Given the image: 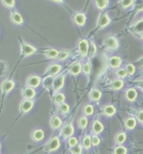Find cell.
Returning a JSON list of instances; mask_svg holds the SVG:
<instances>
[{
    "label": "cell",
    "mask_w": 143,
    "mask_h": 154,
    "mask_svg": "<svg viewBox=\"0 0 143 154\" xmlns=\"http://www.w3.org/2000/svg\"><path fill=\"white\" fill-rule=\"evenodd\" d=\"M59 146H60V140H59L58 137H53L48 142V144L45 147V150L47 152H53V151L58 149Z\"/></svg>",
    "instance_id": "1"
},
{
    "label": "cell",
    "mask_w": 143,
    "mask_h": 154,
    "mask_svg": "<svg viewBox=\"0 0 143 154\" xmlns=\"http://www.w3.org/2000/svg\"><path fill=\"white\" fill-rule=\"evenodd\" d=\"M104 44L106 46V48H109V49H116L119 47V42H118V40H117L115 37L114 36H109V37H107L104 41Z\"/></svg>",
    "instance_id": "2"
},
{
    "label": "cell",
    "mask_w": 143,
    "mask_h": 154,
    "mask_svg": "<svg viewBox=\"0 0 143 154\" xmlns=\"http://www.w3.org/2000/svg\"><path fill=\"white\" fill-rule=\"evenodd\" d=\"M64 81H65V77H64L63 75H58L57 77H56L54 79L53 85H52L54 91H57L58 90H60L63 86V85H64Z\"/></svg>",
    "instance_id": "3"
},
{
    "label": "cell",
    "mask_w": 143,
    "mask_h": 154,
    "mask_svg": "<svg viewBox=\"0 0 143 154\" xmlns=\"http://www.w3.org/2000/svg\"><path fill=\"white\" fill-rule=\"evenodd\" d=\"M89 42L86 40H81L78 42V49L80 52V54L82 55V57H86L88 55L89 53Z\"/></svg>",
    "instance_id": "4"
},
{
    "label": "cell",
    "mask_w": 143,
    "mask_h": 154,
    "mask_svg": "<svg viewBox=\"0 0 143 154\" xmlns=\"http://www.w3.org/2000/svg\"><path fill=\"white\" fill-rule=\"evenodd\" d=\"M21 50H22V54L24 56L33 54L36 51V49L34 47L29 45V44H26V43H24V42L21 43Z\"/></svg>",
    "instance_id": "5"
},
{
    "label": "cell",
    "mask_w": 143,
    "mask_h": 154,
    "mask_svg": "<svg viewBox=\"0 0 143 154\" xmlns=\"http://www.w3.org/2000/svg\"><path fill=\"white\" fill-rule=\"evenodd\" d=\"M40 78L39 76H36V75H33V76L29 77L27 79L26 84L27 86L29 87H31V88H34V87H37V86L40 85Z\"/></svg>",
    "instance_id": "6"
},
{
    "label": "cell",
    "mask_w": 143,
    "mask_h": 154,
    "mask_svg": "<svg viewBox=\"0 0 143 154\" xmlns=\"http://www.w3.org/2000/svg\"><path fill=\"white\" fill-rule=\"evenodd\" d=\"M33 105H34V103L31 100L25 99L21 103L19 109H20V111H22L23 113H27L33 108Z\"/></svg>",
    "instance_id": "7"
},
{
    "label": "cell",
    "mask_w": 143,
    "mask_h": 154,
    "mask_svg": "<svg viewBox=\"0 0 143 154\" xmlns=\"http://www.w3.org/2000/svg\"><path fill=\"white\" fill-rule=\"evenodd\" d=\"M109 22H110V19L109 18L107 14H100V16H99V18L98 20V25L99 27H105L106 26H108L109 24Z\"/></svg>",
    "instance_id": "8"
},
{
    "label": "cell",
    "mask_w": 143,
    "mask_h": 154,
    "mask_svg": "<svg viewBox=\"0 0 143 154\" xmlns=\"http://www.w3.org/2000/svg\"><path fill=\"white\" fill-rule=\"evenodd\" d=\"M63 136L64 138H70L72 136V134L74 133V128L73 126L71 124H69V125H67L66 126L63 127Z\"/></svg>",
    "instance_id": "9"
},
{
    "label": "cell",
    "mask_w": 143,
    "mask_h": 154,
    "mask_svg": "<svg viewBox=\"0 0 143 154\" xmlns=\"http://www.w3.org/2000/svg\"><path fill=\"white\" fill-rule=\"evenodd\" d=\"M61 69H62V66L59 65V64H51L49 68H48V69H47L46 74H47L49 76L56 75H57V74L60 72Z\"/></svg>",
    "instance_id": "10"
},
{
    "label": "cell",
    "mask_w": 143,
    "mask_h": 154,
    "mask_svg": "<svg viewBox=\"0 0 143 154\" xmlns=\"http://www.w3.org/2000/svg\"><path fill=\"white\" fill-rule=\"evenodd\" d=\"M122 60L120 57H117V56H114L110 58V59L109 60V66L113 69H116L118 67H120L121 64Z\"/></svg>",
    "instance_id": "11"
},
{
    "label": "cell",
    "mask_w": 143,
    "mask_h": 154,
    "mask_svg": "<svg viewBox=\"0 0 143 154\" xmlns=\"http://www.w3.org/2000/svg\"><path fill=\"white\" fill-rule=\"evenodd\" d=\"M23 96L25 99L31 100L36 96V91L31 87H27L23 90Z\"/></svg>",
    "instance_id": "12"
},
{
    "label": "cell",
    "mask_w": 143,
    "mask_h": 154,
    "mask_svg": "<svg viewBox=\"0 0 143 154\" xmlns=\"http://www.w3.org/2000/svg\"><path fill=\"white\" fill-rule=\"evenodd\" d=\"M14 86V83L12 81H6V82H3L1 88L4 93H7L9 91H11Z\"/></svg>",
    "instance_id": "13"
},
{
    "label": "cell",
    "mask_w": 143,
    "mask_h": 154,
    "mask_svg": "<svg viewBox=\"0 0 143 154\" xmlns=\"http://www.w3.org/2000/svg\"><path fill=\"white\" fill-rule=\"evenodd\" d=\"M74 20H75V23H76L77 26H83L86 22V16H85L84 14L83 13H78L75 16H74Z\"/></svg>",
    "instance_id": "14"
},
{
    "label": "cell",
    "mask_w": 143,
    "mask_h": 154,
    "mask_svg": "<svg viewBox=\"0 0 143 154\" xmlns=\"http://www.w3.org/2000/svg\"><path fill=\"white\" fill-rule=\"evenodd\" d=\"M44 136H45V134H44V131L42 130H36L33 132L32 138L36 141H40L44 138Z\"/></svg>",
    "instance_id": "15"
},
{
    "label": "cell",
    "mask_w": 143,
    "mask_h": 154,
    "mask_svg": "<svg viewBox=\"0 0 143 154\" xmlns=\"http://www.w3.org/2000/svg\"><path fill=\"white\" fill-rule=\"evenodd\" d=\"M104 130V125H102V123H100L98 120L94 121L93 124V131L95 134H99L103 131Z\"/></svg>",
    "instance_id": "16"
},
{
    "label": "cell",
    "mask_w": 143,
    "mask_h": 154,
    "mask_svg": "<svg viewBox=\"0 0 143 154\" xmlns=\"http://www.w3.org/2000/svg\"><path fill=\"white\" fill-rule=\"evenodd\" d=\"M81 69H82V66L80 63H75L70 67V72L73 75H77L81 72Z\"/></svg>",
    "instance_id": "17"
},
{
    "label": "cell",
    "mask_w": 143,
    "mask_h": 154,
    "mask_svg": "<svg viewBox=\"0 0 143 154\" xmlns=\"http://www.w3.org/2000/svg\"><path fill=\"white\" fill-rule=\"evenodd\" d=\"M125 96H126V98L129 100V101L133 102L134 100H136V97H137V92H136V91L135 89L131 88V89H129L128 91H126Z\"/></svg>",
    "instance_id": "18"
},
{
    "label": "cell",
    "mask_w": 143,
    "mask_h": 154,
    "mask_svg": "<svg viewBox=\"0 0 143 154\" xmlns=\"http://www.w3.org/2000/svg\"><path fill=\"white\" fill-rule=\"evenodd\" d=\"M59 54L60 53L57 49H49L45 52V56L48 59H57Z\"/></svg>",
    "instance_id": "19"
},
{
    "label": "cell",
    "mask_w": 143,
    "mask_h": 154,
    "mask_svg": "<svg viewBox=\"0 0 143 154\" xmlns=\"http://www.w3.org/2000/svg\"><path fill=\"white\" fill-rule=\"evenodd\" d=\"M62 125V120L60 119L59 117H53V118L51 119V126L52 129L56 130V129H58L59 127L61 126Z\"/></svg>",
    "instance_id": "20"
},
{
    "label": "cell",
    "mask_w": 143,
    "mask_h": 154,
    "mask_svg": "<svg viewBox=\"0 0 143 154\" xmlns=\"http://www.w3.org/2000/svg\"><path fill=\"white\" fill-rule=\"evenodd\" d=\"M12 21H13L14 24H17V25H20L23 23V18L22 16L20 15V14H19L17 12H13L12 14Z\"/></svg>",
    "instance_id": "21"
},
{
    "label": "cell",
    "mask_w": 143,
    "mask_h": 154,
    "mask_svg": "<svg viewBox=\"0 0 143 154\" xmlns=\"http://www.w3.org/2000/svg\"><path fill=\"white\" fill-rule=\"evenodd\" d=\"M136 125V120L134 118H129L126 119V121H125V127L128 130L134 129Z\"/></svg>",
    "instance_id": "22"
},
{
    "label": "cell",
    "mask_w": 143,
    "mask_h": 154,
    "mask_svg": "<svg viewBox=\"0 0 143 154\" xmlns=\"http://www.w3.org/2000/svg\"><path fill=\"white\" fill-rule=\"evenodd\" d=\"M104 112L108 116H112V115H114L115 113L116 109H115V108L114 106H112V105H108V106H106L104 109Z\"/></svg>",
    "instance_id": "23"
},
{
    "label": "cell",
    "mask_w": 143,
    "mask_h": 154,
    "mask_svg": "<svg viewBox=\"0 0 143 154\" xmlns=\"http://www.w3.org/2000/svg\"><path fill=\"white\" fill-rule=\"evenodd\" d=\"M95 5L98 9H104L109 5V0H95Z\"/></svg>",
    "instance_id": "24"
},
{
    "label": "cell",
    "mask_w": 143,
    "mask_h": 154,
    "mask_svg": "<svg viewBox=\"0 0 143 154\" xmlns=\"http://www.w3.org/2000/svg\"><path fill=\"white\" fill-rule=\"evenodd\" d=\"M92 145V138L90 136H86L83 140V146L85 149H89Z\"/></svg>",
    "instance_id": "25"
},
{
    "label": "cell",
    "mask_w": 143,
    "mask_h": 154,
    "mask_svg": "<svg viewBox=\"0 0 143 154\" xmlns=\"http://www.w3.org/2000/svg\"><path fill=\"white\" fill-rule=\"evenodd\" d=\"M133 31L136 33H143V20H141L137 23H136L133 27Z\"/></svg>",
    "instance_id": "26"
},
{
    "label": "cell",
    "mask_w": 143,
    "mask_h": 154,
    "mask_svg": "<svg viewBox=\"0 0 143 154\" xmlns=\"http://www.w3.org/2000/svg\"><path fill=\"white\" fill-rule=\"evenodd\" d=\"M90 97H91V99L94 100V101H98V100L101 98V92L98 91V90H93L90 93Z\"/></svg>",
    "instance_id": "27"
},
{
    "label": "cell",
    "mask_w": 143,
    "mask_h": 154,
    "mask_svg": "<svg viewBox=\"0 0 143 154\" xmlns=\"http://www.w3.org/2000/svg\"><path fill=\"white\" fill-rule=\"evenodd\" d=\"M65 100V96L63 93H58L55 96V98H54V102L57 103V104H63V102Z\"/></svg>",
    "instance_id": "28"
},
{
    "label": "cell",
    "mask_w": 143,
    "mask_h": 154,
    "mask_svg": "<svg viewBox=\"0 0 143 154\" xmlns=\"http://www.w3.org/2000/svg\"><path fill=\"white\" fill-rule=\"evenodd\" d=\"M124 86V82H122L121 80H116V81H114L112 83V86L115 90H120L122 86Z\"/></svg>",
    "instance_id": "29"
},
{
    "label": "cell",
    "mask_w": 143,
    "mask_h": 154,
    "mask_svg": "<svg viewBox=\"0 0 143 154\" xmlns=\"http://www.w3.org/2000/svg\"><path fill=\"white\" fill-rule=\"evenodd\" d=\"M125 139H126V136L124 132H121L119 133L116 136V142L118 144H122L125 142Z\"/></svg>",
    "instance_id": "30"
},
{
    "label": "cell",
    "mask_w": 143,
    "mask_h": 154,
    "mask_svg": "<svg viewBox=\"0 0 143 154\" xmlns=\"http://www.w3.org/2000/svg\"><path fill=\"white\" fill-rule=\"evenodd\" d=\"M82 69H83V72L86 74V75H89L90 72H91V65L89 62L85 63L83 67H82Z\"/></svg>",
    "instance_id": "31"
},
{
    "label": "cell",
    "mask_w": 143,
    "mask_h": 154,
    "mask_svg": "<svg viewBox=\"0 0 143 154\" xmlns=\"http://www.w3.org/2000/svg\"><path fill=\"white\" fill-rule=\"evenodd\" d=\"M127 153V149L123 146H117L115 149V154H126Z\"/></svg>",
    "instance_id": "32"
},
{
    "label": "cell",
    "mask_w": 143,
    "mask_h": 154,
    "mask_svg": "<svg viewBox=\"0 0 143 154\" xmlns=\"http://www.w3.org/2000/svg\"><path fill=\"white\" fill-rule=\"evenodd\" d=\"M69 109H70V107L67 103H63V104L60 105V107H59V110H60V112L62 113H68Z\"/></svg>",
    "instance_id": "33"
},
{
    "label": "cell",
    "mask_w": 143,
    "mask_h": 154,
    "mask_svg": "<svg viewBox=\"0 0 143 154\" xmlns=\"http://www.w3.org/2000/svg\"><path fill=\"white\" fill-rule=\"evenodd\" d=\"M72 154H81L82 153V146L77 145L73 147H71Z\"/></svg>",
    "instance_id": "34"
},
{
    "label": "cell",
    "mask_w": 143,
    "mask_h": 154,
    "mask_svg": "<svg viewBox=\"0 0 143 154\" xmlns=\"http://www.w3.org/2000/svg\"><path fill=\"white\" fill-rule=\"evenodd\" d=\"M88 125V119L86 117H82L78 121V125L80 127L81 129H84L85 127L87 126Z\"/></svg>",
    "instance_id": "35"
},
{
    "label": "cell",
    "mask_w": 143,
    "mask_h": 154,
    "mask_svg": "<svg viewBox=\"0 0 143 154\" xmlns=\"http://www.w3.org/2000/svg\"><path fill=\"white\" fill-rule=\"evenodd\" d=\"M135 70H136V69H135V66L133 64L129 63V64L126 65V71H127V73H128L129 75H134Z\"/></svg>",
    "instance_id": "36"
},
{
    "label": "cell",
    "mask_w": 143,
    "mask_h": 154,
    "mask_svg": "<svg viewBox=\"0 0 143 154\" xmlns=\"http://www.w3.org/2000/svg\"><path fill=\"white\" fill-rule=\"evenodd\" d=\"M53 81L54 80L51 78V76L46 77L45 80L44 81V86H45V87H50L51 86H52L53 85Z\"/></svg>",
    "instance_id": "37"
},
{
    "label": "cell",
    "mask_w": 143,
    "mask_h": 154,
    "mask_svg": "<svg viewBox=\"0 0 143 154\" xmlns=\"http://www.w3.org/2000/svg\"><path fill=\"white\" fill-rule=\"evenodd\" d=\"M134 0H121V5L123 8H128L133 4Z\"/></svg>",
    "instance_id": "38"
},
{
    "label": "cell",
    "mask_w": 143,
    "mask_h": 154,
    "mask_svg": "<svg viewBox=\"0 0 143 154\" xmlns=\"http://www.w3.org/2000/svg\"><path fill=\"white\" fill-rule=\"evenodd\" d=\"M96 51H97V48L96 45L94 44V42H90V48H89V54L91 55V57H93L95 54H96Z\"/></svg>",
    "instance_id": "39"
},
{
    "label": "cell",
    "mask_w": 143,
    "mask_h": 154,
    "mask_svg": "<svg viewBox=\"0 0 143 154\" xmlns=\"http://www.w3.org/2000/svg\"><path fill=\"white\" fill-rule=\"evenodd\" d=\"M68 145L70 146V147H73L77 145V139L76 137H70L68 139Z\"/></svg>",
    "instance_id": "40"
},
{
    "label": "cell",
    "mask_w": 143,
    "mask_h": 154,
    "mask_svg": "<svg viewBox=\"0 0 143 154\" xmlns=\"http://www.w3.org/2000/svg\"><path fill=\"white\" fill-rule=\"evenodd\" d=\"M84 113L87 115H91L92 113H94V108H93V106L92 105H87V106H85Z\"/></svg>",
    "instance_id": "41"
},
{
    "label": "cell",
    "mask_w": 143,
    "mask_h": 154,
    "mask_svg": "<svg viewBox=\"0 0 143 154\" xmlns=\"http://www.w3.org/2000/svg\"><path fill=\"white\" fill-rule=\"evenodd\" d=\"M116 75L119 77L124 78V77L126 76V75H127V71H126V69H121L117 70Z\"/></svg>",
    "instance_id": "42"
},
{
    "label": "cell",
    "mask_w": 143,
    "mask_h": 154,
    "mask_svg": "<svg viewBox=\"0 0 143 154\" xmlns=\"http://www.w3.org/2000/svg\"><path fill=\"white\" fill-rule=\"evenodd\" d=\"M4 5L9 8H12L14 5V0H2Z\"/></svg>",
    "instance_id": "43"
},
{
    "label": "cell",
    "mask_w": 143,
    "mask_h": 154,
    "mask_svg": "<svg viewBox=\"0 0 143 154\" xmlns=\"http://www.w3.org/2000/svg\"><path fill=\"white\" fill-rule=\"evenodd\" d=\"M68 56H69V53L63 51V52H61V53L59 54V56L57 59H59L60 60H64V59H67Z\"/></svg>",
    "instance_id": "44"
},
{
    "label": "cell",
    "mask_w": 143,
    "mask_h": 154,
    "mask_svg": "<svg viewBox=\"0 0 143 154\" xmlns=\"http://www.w3.org/2000/svg\"><path fill=\"white\" fill-rule=\"evenodd\" d=\"M100 143V139L97 136H94L92 137V145L98 146Z\"/></svg>",
    "instance_id": "45"
},
{
    "label": "cell",
    "mask_w": 143,
    "mask_h": 154,
    "mask_svg": "<svg viewBox=\"0 0 143 154\" xmlns=\"http://www.w3.org/2000/svg\"><path fill=\"white\" fill-rule=\"evenodd\" d=\"M137 118H138L139 121L141 123H143V111H140L138 113V115H137Z\"/></svg>",
    "instance_id": "46"
},
{
    "label": "cell",
    "mask_w": 143,
    "mask_h": 154,
    "mask_svg": "<svg viewBox=\"0 0 143 154\" xmlns=\"http://www.w3.org/2000/svg\"><path fill=\"white\" fill-rule=\"evenodd\" d=\"M138 63H139V65H141V66H143V57H142L141 59H139Z\"/></svg>",
    "instance_id": "47"
},
{
    "label": "cell",
    "mask_w": 143,
    "mask_h": 154,
    "mask_svg": "<svg viewBox=\"0 0 143 154\" xmlns=\"http://www.w3.org/2000/svg\"><path fill=\"white\" fill-rule=\"evenodd\" d=\"M54 2H57V3H61V2H63V0H52Z\"/></svg>",
    "instance_id": "48"
},
{
    "label": "cell",
    "mask_w": 143,
    "mask_h": 154,
    "mask_svg": "<svg viewBox=\"0 0 143 154\" xmlns=\"http://www.w3.org/2000/svg\"><path fill=\"white\" fill-rule=\"evenodd\" d=\"M139 10H141V11H143V5L141 6V8L139 9Z\"/></svg>",
    "instance_id": "49"
},
{
    "label": "cell",
    "mask_w": 143,
    "mask_h": 154,
    "mask_svg": "<svg viewBox=\"0 0 143 154\" xmlns=\"http://www.w3.org/2000/svg\"><path fill=\"white\" fill-rule=\"evenodd\" d=\"M141 38H142V39L143 40V33H142V34H141Z\"/></svg>",
    "instance_id": "50"
}]
</instances>
